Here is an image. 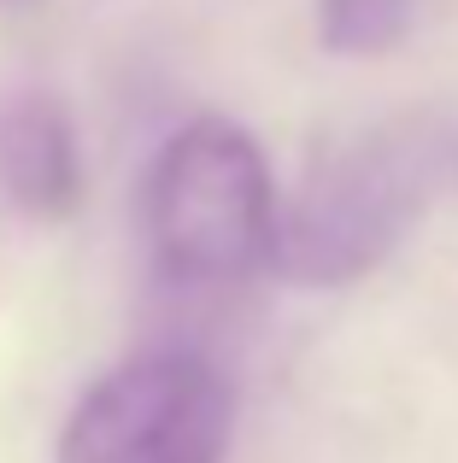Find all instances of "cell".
<instances>
[{
	"label": "cell",
	"instance_id": "obj_1",
	"mask_svg": "<svg viewBox=\"0 0 458 463\" xmlns=\"http://www.w3.org/2000/svg\"><path fill=\"white\" fill-rule=\"evenodd\" d=\"M453 170V129L435 112H394L329 141L306 165L276 223V259L300 288L370 276L435 205Z\"/></svg>",
	"mask_w": 458,
	"mask_h": 463
},
{
	"label": "cell",
	"instance_id": "obj_2",
	"mask_svg": "<svg viewBox=\"0 0 458 463\" xmlns=\"http://www.w3.org/2000/svg\"><path fill=\"white\" fill-rule=\"evenodd\" d=\"M276 182L259 141L229 118H188L141 182L148 259L177 288H229L276 259Z\"/></svg>",
	"mask_w": 458,
	"mask_h": 463
},
{
	"label": "cell",
	"instance_id": "obj_3",
	"mask_svg": "<svg viewBox=\"0 0 458 463\" xmlns=\"http://www.w3.org/2000/svg\"><path fill=\"white\" fill-rule=\"evenodd\" d=\"M235 387L200 352H136L65 411L53 463H224Z\"/></svg>",
	"mask_w": 458,
	"mask_h": 463
},
{
	"label": "cell",
	"instance_id": "obj_4",
	"mask_svg": "<svg viewBox=\"0 0 458 463\" xmlns=\"http://www.w3.org/2000/svg\"><path fill=\"white\" fill-rule=\"evenodd\" d=\"M0 194L18 212L65 217L82 194V158L71 118L42 89L0 94Z\"/></svg>",
	"mask_w": 458,
	"mask_h": 463
},
{
	"label": "cell",
	"instance_id": "obj_5",
	"mask_svg": "<svg viewBox=\"0 0 458 463\" xmlns=\"http://www.w3.org/2000/svg\"><path fill=\"white\" fill-rule=\"evenodd\" d=\"M412 0H318V35L341 59H370L406 42Z\"/></svg>",
	"mask_w": 458,
	"mask_h": 463
}]
</instances>
